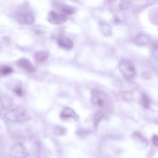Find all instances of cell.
I'll return each mask as SVG.
<instances>
[{
	"mask_svg": "<svg viewBox=\"0 0 158 158\" xmlns=\"http://www.w3.org/2000/svg\"><path fill=\"white\" fill-rule=\"evenodd\" d=\"M5 117L7 120L15 123H21L30 120L31 117L23 107L18 106L7 111Z\"/></svg>",
	"mask_w": 158,
	"mask_h": 158,
	"instance_id": "6da1fadb",
	"label": "cell"
},
{
	"mask_svg": "<svg viewBox=\"0 0 158 158\" xmlns=\"http://www.w3.org/2000/svg\"><path fill=\"white\" fill-rule=\"evenodd\" d=\"M14 15L17 21L24 24H31L34 20L32 14L24 6L18 8L15 12Z\"/></svg>",
	"mask_w": 158,
	"mask_h": 158,
	"instance_id": "7a4b0ae2",
	"label": "cell"
},
{
	"mask_svg": "<svg viewBox=\"0 0 158 158\" xmlns=\"http://www.w3.org/2000/svg\"><path fill=\"white\" fill-rule=\"evenodd\" d=\"M28 155L29 152L26 147L21 142L14 144L9 151V155L11 158H25Z\"/></svg>",
	"mask_w": 158,
	"mask_h": 158,
	"instance_id": "3957f363",
	"label": "cell"
},
{
	"mask_svg": "<svg viewBox=\"0 0 158 158\" xmlns=\"http://www.w3.org/2000/svg\"><path fill=\"white\" fill-rule=\"evenodd\" d=\"M119 69L123 76L127 78H132L135 75L134 66L133 64L128 60H121L119 64Z\"/></svg>",
	"mask_w": 158,
	"mask_h": 158,
	"instance_id": "277c9868",
	"label": "cell"
},
{
	"mask_svg": "<svg viewBox=\"0 0 158 158\" xmlns=\"http://www.w3.org/2000/svg\"><path fill=\"white\" fill-rule=\"evenodd\" d=\"M48 22L55 25H60L65 23L67 18L64 15L54 11H50L47 16Z\"/></svg>",
	"mask_w": 158,
	"mask_h": 158,
	"instance_id": "5b68a950",
	"label": "cell"
},
{
	"mask_svg": "<svg viewBox=\"0 0 158 158\" xmlns=\"http://www.w3.org/2000/svg\"><path fill=\"white\" fill-rule=\"evenodd\" d=\"M16 64L19 68L30 73L35 72V68L30 60L26 58H21L17 60Z\"/></svg>",
	"mask_w": 158,
	"mask_h": 158,
	"instance_id": "8992f818",
	"label": "cell"
},
{
	"mask_svg": "<svg viewBox=\"0 0 158 158\" xmlns=\"http://www.w3.org/2000/svg\"><path fill=\"white\" fill-rule=\"evenodd\" d=\"M92 100L94 104L100 107H103L106 103V97L100 91L94 89L92 90Z\"/></svg>",
	"mask_w": 158,
	"mask_h": 158,
	"instance_id": "52a82bcc",
	"label": "cell"
},
{
	"mask_svg": "<svg viewBox=\"0 0 158 158\" xmlns=\"http://www.w3.org/2000/svg\"><path fill=\"white\" fill-rule=\"evenodd\" d=\"M57 42L60 47L65 50L71 49L73 46V43L72 40L65 36H59L57 40Z\"/></svg>",
	"mask_w": 158,
	"mask_h": 158,
	"instance_id": "ba28073f",
	"label": "cell"
},
{
	"mask_svg": "<svg viewBox=\"0 0 158 158\" xmlns=\"http://www.w3.org/2000/svg\"><path fill=\"white\" fill-rule=\"evenodd\" d=\"M99 27L100 32L104 36L109 37L111 35V27L107 22L100 21L99 22Z\"/></svg>",
	"mask_w": 158,
	"mask_h": 158,
	"instance_id": "9c48e42d",
	"label": "cell"
},
{
	"mask_svg": "<svg viewBox=\"0 0 158 158\" xmlns=\"http://www.w3.org/2000/svg\"><path fill=\"white\" fill-rule=\"evenodd\" d=\"M150 40L149 37L146 34L139 33L135 36L134 41L135 43L139 46H144L147 44Z\"/></svg>",
	"mask_w": 158,
	"mask_h": 158,
	"instance_id": "30bf717a",
	"label": "cell"
},
{
	"mask_svg": "<svg viewBox=\"0 0 158 158\" xmlns=\"http://www.w3.org/2000/svg\"><path fill=\"white\" fill-rule=\"evenodd\" d=\"M60 117L63 119L76 118L77 114L74 110L69 107H65L61 113Z\"/></svg>",
	"mask_w": 158,
	"mask_h": 158,
	"instance_id": "8fae6325",
	"label": "cell"
},
{
	"mask_svg": "<svg viewBox=\"0 0 158 158\" xmlns=\"http://www.w3.org/2000/svg\"><path fill=\"white\" fill-rule=\"evenodd\" d=\"M49 56L47 51H41L35 52L34 55L35 61L38 63H42L46 60Z\"/></svg>",
	"mask_w": 158,
	"mask_h": 158,
	"instance_id": "7c38bea8",
	"label": "cell"
},
{
	"mask_svg": "<svg viewBox=\"0 0 158 158\" xmlns=\"http://www.w3.org/2000/svg\"><path fill=\"white\" fill-rule=\"evenodd\" d=\"M132 139L136 142L147 146L148 143L147 139L139 132H134L132 135Z\"/></svg>",
	"mask_w": 158,
	"mask_h": 158,
	"instance_id": "4fadbf2b",
	"label": "cell"
},
{
	"mask_svg": "<svg viewBox=\"0 0 158 158\" xmlns=\"http://www.w3.org/2000/svg\"><path fill=\"white\" fill-rule=\"evenodd\" d=\"M13 72V68L5 64L0 65V77H4L9 75Z\"/></svg>",
	"mask_w": 158,
	"mask_h": 158,
	"instance_id": "5bb4252c",
	"label": "cell"
},
{
	"mask_svg": "<svg viewBox=\"0 0 158 158\" xmlns=\"http://www.w3.org/2000/svg\"><path fill=\"white\" fill-rule=\"evenodd\" d=\"M14 93L17 95L21 97L23 94V85L22 82L20 81L15 83L12 88Z\"/></svg>",
	"mask_w": 158,
	"mask_h": 158,
	"instance_id": "9a60e30c",
	"label": "cell"
},
{
	"mask_svg": "<svg viewBox=\"0 0 158 158\" xmlns=\"http://www.w3.org/2000/svg\"><path fill=\"white\" fill-rule=\"evenodd\" d=\"M60 9L63 13L67 15H73L76 12L75 8L69 6L62 5L60 6Z\"/></svg>",
	"mask_w": 158,
	"mask_h": 158,
	"instance_id": "2e32d148",
	"label": "cell"
},
{
	"mask_svg": "<svg viewBox=\"0 0 158 158\" xmlns=\"http://www.w3.org/2000/svg\"><path fill=\"white\" fill-rule=\"evenodd\" d=\"M141 103L143 106L146 109L149 108L150 104V100L148 96L144 93L141 95Z\"/></svg>",
	"mask_w": 158,
	"mask_h": 158,
	"instance_id": "e0dca14e",
	"label": "cell"
},
{
	"mask_svg": "<svg viewBox=\"0 0 158 158\" xmlns=\"http://www.w3.org/2000/svg\"><path fill=\"white\" fill-rule=\"evenodd\" d=\"M66 129L61 126H56L54 129V132L57 135H64L67 133Z\"/></svg>",
	"mask_w": 158,
	"mask_h": 158,
	"instance_id": "ac0fdd59",
	"label": "cell"
},
{
	"mask_svg": "<svg viewBox=\"0 0 158 158\" xmlns=\"http://www.w3.org/2000/svg\"><path fill=\"white\" fill-rule=\"evenodd\" d=\"M103 116V113L102 111H99L96 113L94 118V122L95 126H96L98 124Z\"/></svg>",
	"mask_w": 158,
	"mask_h": 158,
	"instance_id": "d6986e66",
	"label": "cell"
},
{
	"mask_svg": "<svg viewBox=\"0 0 158 158\" xmlns=\"http://www.w3.org/2000/svg\"><path fill=\"white\" fill-rule=\"evenodd\" d=\"M131 2L130 1H122L119 5V7L121 10H126L130 6Z\"/></svg>",
	"mask_w": 158,
	"mask_h": 158,
	"instance_id": "ffe728a7",
	"label": "cell"
},
{
	"mask_svg": "<svg viewBox=\"0 0 158 158\" xmlns=\"http://www.w3.org/2000/svg\"><path fill=\"white\" fill-rule=\"evenodd\" d=\"M152 140L153 144L156 147H158V137L156 135H153L152 137Z\"/></svg>",
	"mask_w": 158,
	"mask_h": 158,
	"instance_id": "44dd1931",
	"label": "cell"
},
{
	"mask_svg": "<svg viewBox=\"0 0 158 158\" xmlns=\"http://www.w3.org/2000/svg\"><path fill=\"white\" fill-rule=\"evenodd\" d=\"M152 48L154 54H156V52L157 53L158 44L157 42L154 43L152 44Z\"/></svg>",
	"mask_w": 158,
	"mask_h": 158,
	"instance_id": "7402d4cb",
	"label": "cell"
},
{
	"mask_svg": "<svg viewBox=\"0 0 158 158\" xmlns=\"http://www.w3.org/2000/svg\"><path fill=\"white\" fill-rule=\"evenodd\" d=\"M113 21L115 23H118L120 22V19L118 17L114 16L113 18Z\"/></svg>",
	"mask_w": 158,
	"mask_h": 158,
	"instance_id": "603a6c76",
	"label": "cell"
}]
</instances>
